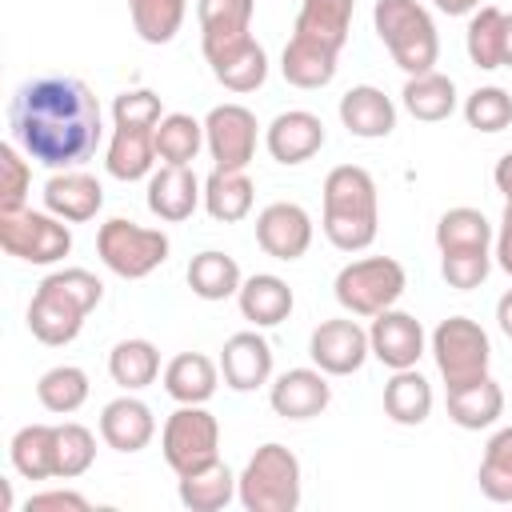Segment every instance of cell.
I'll use <instances>...</instances> for the list:
<instances>
[{
    "instance_id": "6da1fadb",
    "label": "cell",
    "mask_w": 512,
    "mask_h": 512,
    "mask_svg": "<svg viewBox=\"0 0 512 512\" xmlns=\"http://www.w3.org/2000/svg\"><path fill=\"white\" fill-rule=\"evenodd\" d=\"M8 128L28 160L64 172L96 156L104 136V112L84 80L36 76L16 88L8 108Z\"/></svg>"
},
{
    "instance_id": "7a4b0ae2",
    "label": "cell",
    "mask_w": 512,
    "mask_h": 512,
    "mask_svg": "<svg viewBox=\"0 0 512 512\" xmlns=\"http://www.w3.org/2000/svg\"><path fill=\"white\" fill-rule=\"evenodd\" d=\"M104 300V284L88 268H56L48 272L28 304V332L48 344H72L84 328V316Z\"/></svg>"
},
{
    "instance_id": "3957f363",
    "label": "cell",
    "mask_w": 512,
    "mask_h": 512,
    "mask_svg": "<svg viewBox=\"0 0 512 512\" xmlns=\"http://www.w3.org/2000/svg\"><path fill=\"white\" fill-rule=\"evenodd\" d=\"M320 228L332 248L364 252L380 232V196L376 180L360 164H340L324 176V216Z\"/></svg>"
},
{
    "instance_id": "277c9868",
    "label": "cell",
    "mask_w": 512,
    "mask_h": 512,
    "mask_svg": "<svg viewBox=\"0 0 512 512\" xmlns=\"http://www.w3.org/2000/svg\"><path fill=\"white\" fill-rule=\"evenodd\" d=\"M164 120V104L152 88H132L112 100V140L104 152V168L112 180H144L152 176L156 156V124Z\"/></svg>"
},
{
    "instance_id": "5b68a950",
    "label": "cell",
    "mask_w": 512,
    "mask_h": 512,
    "mask_svg": "<svg viewBox=\"0 0 512 512\" xmlns=\"http://www.w3.org/2000/svg\"><path fill=\"white\" fill-rule=\"evenodd\" d=\"M372 24H376L380 44L388 48V56L400 72H408V76L432 72L436 56H440V36H436V20L424 4H416V0H376Z\"/></svg>"
},
{
    "instance_id": "8992f818",
    "label": "cell",
    "mask_w": 512,
    "mask_h": 512,
    "mask_svg": "<svg viewBox=\"0 0 512 512\" xmlns=\"http://www.w3.org/2000/svg\"><path fill=\"white\" fill-rule=\"evenodd\" d=\"M236 500L248 512H296L300 508V460L292 448L260 444L236 476Z\"/></svg>"
},
{
    "instance_id": "52a82bcc",
    "label": "cell",
    "mask_w": 512,
    "mask_h": 512,
    "mask_svg": "<svg viewBox=\"0 0 512 512\" xmlns=\"http://www.w3.org/2000/svg\"><path fill=\"white\" fill-rule=\"evenodd\" d=\"M408 288V276H404V264L392 260V256H364V260H352L336 272V304L348 312V316H380L384 308H396V300L404 296Z\"/></svg>"
},
{
    "instance_id": "ba28073f",
    "label": "cell",
    "mask_w": 512,
    "mask_h": 512,
    "mask_svg": "<svg viewBox=\"0 0 512 512\" xmlns=\"http://www.w3.org/2000/svg\"><path fill=\"white\" fill-rule=\"evenodd\" d=\"M96 252L104 260V268L116 272L120 280H144L148 272H156L168 260L172 240L160 228H144L136 220L112 216L96 232Z\"/></svg>"
},
{
    "instance_id": "9c48e42d",
    "label": "cell",
    "mask_w": 512,
    "mask_h": 512,
    "mask_svg": "<svg viewBox=\"0 0 512 512\" xmlns=\"http://www.w3.org/2000/svg\"><path fill=\"white\" fill-rule=\"evenodd\" d=\"M160 448L176 476L200 472L220 460V424L204 404H180L160 428Z\"/></svg>"
},
{
    "instance_id": "30bf717a",
    "label": "cell",
    "mask_w": 512,
    "mask_h": 512,
    "mask_svg": "<svg viewBox=\"0 0 512 512\" xmlns=\"http://www.w3.org/2000/svg\"><path fill=\"white\" fill-rule=\"evenodd\" d=\"M0 248L24 264H60L72 252V228L48 208L0 212Z\"/></svg>"
},
{
    "instance_id": "8fae6325",
    "label": "cell",
    "mask_w": 512,
    "mask_h": 512,
    "mask_svg": "<svg viewBox=\"0 0 512 512\" xmlns=\"http://www.w3.org/2000/svg\"><path fill=\"white\" fill-rule=\"evenodd\" d=\"M432 356H436V368H440L444 384L456 388V384H468L476 376H488L492 344H488V332L476 320L448 316L432 328Z\"/></svg>"
},
{
    "instance_id": "7c38bea8",
    "label": "cell",
    "mask_w": 512,
    "mask_h": 512,
    "mask_svg": "<svg viewBox=\"0 0 512 512\" xmlns=\"http://www.w3.org/2000/svg\"><path fill=\"white\" fill-rule=\"evenodd\" d=\"M256 140H260V124L244 104H216L204 116V148L216 168L244 172L256 156Z\"/></svg>"
},
{
    "instance_id": "4fadbf2b",
    "label": "cell",
    "mask_w": 512,
    "mask_h": 512,
    "mask_svg": "<svg viewBox=\"0 0 512 512\" xmlns=\"http://www.w3.org/2000/svg\"><path fill=\"white\" fill-rule=\"evenodd\" d=\"M308 356L320 372L328 376H352L364 368V360L372 356L368 348V332L352 320V316H336V320H320L308 336Z\"/></svg>"
},
{
    "instance_id": "5bb4252c",
    "label": "cell",
    "mask_w": 512,
    "mask_h": 512,
    "mask_svg": "<svg viewBox=\"0 0 512 512\" xmlns=\"http://www.w3.org/2000/svg\"><path fill=\"white\" fill-rule=\"evenodd\" d=\"M368 348H372V356H376L384 368H392V372L416 368V360L424 356V324H420L412 312L384 308L380 316H372Z\"/></svg>"
},
{
    "instance_id": "9a60e30c",
    "label": "cell",
    "mask_w": 512,
    "mask_h": 512,
    "mask_svg": "<svg viewBox=\"0 0 512 512\" xmlns=\"http://www.w3.org/2000/svg\"><path fill=\"white\" fill-rule=\"evenodd\" d=\"M256 244L272 260H300L312 248V216L292 200H276L256 216Z\"/></svg>"
},
{
    "instance_id": "2e32d148",
    "label": "cell",
    "mask_w": 512,
    "mask_h": 512,
    "mask_svg": "<svg viewBox=\"0 0 512 512\" xmlns=\"http://www.w3.org/2000/svg\"><path fill=\"white\" fill-rule=\"evenodd\" d=\"M148 212L164 224H180L188 220L200 204H204V184L196 180L192 164H160L148 176Z\"/></svg>"
},
{
    "instance_id": "e0dca14e",
    "label": "cell",
    "mask_w": 512,
    "mask_h": 512,
    "mask_svg": "<svg viewBox=\"0 0 512 512\" xmlns=\"http://www.w3.org/2000/svg\"><path fill=\"white\" fill-rule=\"evenodd\" d=\"M328 400H332V384L328 372L320 368H288L268 388V404L284 420H312L328 408Z\"/></svg>"
},
{
    "instance_id": "ac0fdd59",
    "label": "cell",
    "mask_w": 512,
    "mask_h": 512,
    "mask_svg": "<svg viewBox=\"0 0 512 512\" xmlns=\"http://www.w3.org/2000/svg\"><path fill=\"white\" fill-rule=\"evenodd\" d=\"M264 148L276 164H304L324 148V120L316 112L288 108L264 128Z\"/></svg>"
},
{
    "instance_id": "d6986e66",
    "label": "cell",
    "mask_w": 512,
    "mask_h": 512,
    "mask_svg": "<svg viewBox=\"0 0 512 512\" xmlns=\"http://www.w3.org/2000/svg\"><path fill=\"white\" fill-rule=\"evenodd\" d=\"M220 376L232 392H252L260 384H268L272 380V344L256 328L228 336L220 348Z\"/></svg>"
},
{
    "instance_id": "ffe728a7",
    "label": "cell",
    "mask_w": 512,
    "mask_h": 512,
    "mask_svg": "<svg viewBox=\"0 0 512 512\" xmlns=\"http://www.w3.org/2000/svg\"><path fill=\"white\" fill-rule=\"evenodd\" d=\"M104 204V188L92 172H80V168H64V172H52L48 184H44V208L68 224H84L100 212Z\"/></svg>"
},
{
    "instance_id": "44dd1931",
    "label": "cell",
    "mask_w": 512,
    "mask_h": 512,
    "mask_svg": "<svg viewBox=\"0 0 512 512\" xmlns=\"http://www.w3.org/2000/svg\"><path fill=\"white\" fill-rule=\"evenodd\" d=\"M204 60H208L212 76L228 92H256L268 80V52L256 44V36L232 40L224 48H212V52H204Z\"/></svg>"
},
{
    "instance_id": "7402d4cb",
    "label": "cell",
    "mask_w": 512,
    "mask_h": 512,
    "mask_svg": "<svg viewBox=\"0 0 512 512\" xmlns=\"http://www.w3.org/2000/svg\"><path fill=\"white\" fill-rule=\"evenodd\" d=\"M100 436H104V444L116 448V452H140V448H148L152 436H156V416H152V408H148L144 400H136V396H116V400H108L104 412H100Z\"/></svg>"
},
{
    "instance_id": "603a6c76",
    "label": "cell",
    "mask_w": 512,
    "mask_h": 512,
    "mask_svg": "<svg viewBox=\"0 0 512 512\" xmlns=\"http://www.w3.org/2000/svg\"><path fill=\"white\" fill-rule=\"evenodd\" d=\"M352 12H356V0H300L292 36L340 56L352 32Z\"/></svg>"
},
{
    "instance_id": "cb8c5ba5",
    "label": "cell",
    "mask_w": 512,
    "mask_h": 512,
    "mask_svg": "<svg viewBox=\"0 0 512 512\" xmlns=\"http://www.w3.org/2000/svg\"><path fill=\"white\" fill-rule=\"evenodd\" d=\"M340 124L360 140H384L396 128V104L380 88L356 84L340 96Z\"/></svg>"
},
{
    "instance_id": "d4e9b609",
    "label": "cell",
    "mask_w": 512,
    "mask_h": 512,
    "mask_svg": "<svg viewBox=\"0 0 512 512\" xmlns=\"http://www.w3.org/2000/svg\"><path fill=\"white\" fill-rule=\"evenodd\" d=\"M236 304H240V316H244L248 324H256V328H276V324H284V320L292 316L296 296H292L288 280H280V276H272V272H256V276H248V280L240 284Z\"/></svg>"
},
{
    "instance_id": "484cf974",
    "label": "cell",
    "mask_w": 512,
    "mask_h": 512,
    "mask_svg": "<svg viewBox=\"0 0 512 512\" xmlns=\"http://www.w3.org/2000/svg\"><path fill=\"white\" fill-rule=\"evenodd\" d=\"M448 416L464 432L492 428L504 416V388L492 376H476L468 384H456V388H448Z\"/></svg>"
},
{
    "instance_id": "4316f807",
    "label": "cell",
    "mask_w": 512,
    "mask_h": 512,
    "mask_svg": "<svg viewBox=\"0 0 512 512\" xmlns=\"http://www.w3.org/2000/svg\"><path fill=\"white\" fill-rule=\"evenodd\" d=\"M220 384V364H212L204 352H180L164 364V392L176 404H208Z\"/></svg>"
},
{
    "instance_id": "83f0119b",
    "label": "cell",
    "mask_w": 512,
    "mask_h": 512,
    "mask_svg": "<svg viewBox=\"0 0 512 512\" xmlns=\"http://www.w3.org/2000/svg\"><path fill=\"white\" fill-rule=\"evenodd\" d=\"M252 12H256V0H200L196 4L200 48L212 52V48L252 36Z\"/></svg>"
},
{
    "instance_id": "f1b7e54d",
    "label": "cell",
    "mask_w": 512,
    "mask_h": 512,
    "mask_svg": "<svg viewBox=\"0 0 512 512\" xmlns=\"http://www.w3.org/2000/svg\"><path fill=\"white\" fill-rule=\"evenodd\" d=\"M256 188L248 180V172H232V168H212L204 180V212L220 224H236L252 212Z\"/></svg>"
},
{
    "instance_id": "f546056e",
    "label": "cell",
    "mask_w": 512,
    "mask_h": 512,
    "mask_svg": "<svg viewBox=\"0 0 512 512\" xmlns=\"http://www.w3.org/2000/svg\"><path fill=\"white\" fill-rule=\"evenodd\" d=\"M8 456L24 480H56V424H24L12 436Z\"/></svg>"
},
{
    "instance_id": "4dcf8cb0",
    "label": "cell",
    "mask_w": 512,
    "mask_h": 512,
    "mask_svg": "<svg viewBox=\"0 0 512 512\" xmlns=\"http://www.w3.org/2000/svg\"><path fill=\"white\" fill-rule=\"evenodd\" d=\"M400 100H404L408 116H416L424 124H436V120H448L456 112V84H452V76L432 68V72L408 76Z\"/></svg>"
},
{
    "instance_id": "1f68e13d",
    "label": "cell",
    "mask_w": 512,
    "mask_h": 512,
    "mask_svg": "<svg viewBox=\"0 0 512 512\" xmlns=\"http://www.w3.org/2000/svg\"><path fill=\"white\" fill-rule=\"evenodd\" d=\"M384 412L388 420L416 428L432 416V384L416 372V368H400L392 372V380L384 384Z\"/></svg>"
},
{
    "instance_id": "d6a6232c",
    "label": "cell",
    "mask_w": 512,
    "mask_h": 512,
    "mask_svg": "<svg viewBox=\"0 0 512 512\" xmlns=\"http://www.w3.org/2000/svg\"><path fill=\"white\" fill-rule=\"evenodd\" d=\"M176 496L192 512H220V508H228L236 500V476H232V468L224 460H216V464H208L200 472L180 476Z\"/></svg>"
},
{
    "instance_id": "836d02e7",
    "label": "cell",
    "mask_w": 512,
    "mask_h": 512,
    "mask_svg": "<svg viewBox=\"0 0 512 512\" xmlns=\"http://www.w3.org/2000/svg\"><path fill=\"white\" fill-rule=\"evenodd\" d=\"M336 52H328V48H316V44H308V40H300V36H292L288 44H284V56H280V72H284V80L292 84V88H304V92H312V88H324V84H332V76H336Z\"/></svg>"
},
{
    "instance_id": "e575fe53",
    "label": "cell",
    "mask_w": 512,
    "mask_h": 512,
    "mask_svg": "<svg viewBox=\"0 0 512 512\" xmlns=\"http://www.w3.org/2000/svg\"><path fill=\"white\" fill-rule=\"evenodd\" d=\"M240 284H244L240 264H236L228 252L208 248V252H196V256L188 260V288H192V296H200V300H228V296L240 292Z\"/></svg>"
},
{
    "instance_id": "d590c367",
    "label": "cell",
    "mask_w": 512,
    "mask_h": 512,
    "mask_svg": "<svg viewBox=\"0 0 512 512\" xmlns=\"http://www.w3.org/2000/svg\"><path fill=\"white\" fill-rule=\"evenodd\" d=\"M108 376L124 388V392H140L148 388L156 376H160V352L152 340H120L112 352H108Z\"/></svg>"
},
{
    "instance_id": "8d00e7d4",
    "label": "cell",
    "mask_w": 512,
    "mask_h": 512,
    "mask_svg": "<svg viewBox=\"0 0 512 512\" xmlns=\"http://www.w3.org/2000/svg\"><path fill=\"white\" fill-rule=\"evenodd\" d=\"M496 232L488 224V216L480 208H448L440 220H436V248L440 252H472V248H492Z\"/></svg>"
},
{
    "instance_id": "74e56055",
    "label": "cell",
    "mask_w": 512,
    "mask_h": 512,
    "mask_svg": "<svg viewBox=\"0 0 512 512\" xmlns=\"http://www.w3.org/2000/svg\"><path fill=\"white\" fill-rule=\"evenodd\" d=\"M504 20H508V12L492 8V4L476 8L472 20H468L464 48H468V60L476 68H484V72L504 68Z\"/></svg>"
},
{
    "instance_id": "f35d334b",
    "label": "cell",
    "mask_w": 512,
    "mask_h": 512,
    "mask_svg": "<svg viewBox=\"0 0 512 512\" xmlns=\"http://www.w3.org/2000/svg\"><path fill=\"white\" fill-rule=\"evenodd\" d=\"M200 148H204V120L188 112H164V120L156 124V156L164 164H192Z\"/></svg>"
},
{
    "instance_id": "ab89813d",
    "label": "cell",
    "mask_w": 512,
    "mask_h": 512,
    "mask_svg": "<svg viewBox=\"0 0 512 512\" xmlns=\"http://www.w3.org/2000/svg\"><path fill=\"white\" fill-rule=\"evenodd\" d=\"M36 400L56 412V416H72L84 400H88V372L76 364H56L36 380Z\"/></svg>"
},
{
    "instance_id": "60d3db41",
    "label": "cell",
    "mask_w": 512,
    "mask_h": 512,
    "mask_svg": "<svg viewBox=\"0 0 512 512\" xmlns=\"http://www.w3.org/2000/svg\"><path fill=\"white\" fill-rule=\"evenodd\" d=\"M128 12L144 44H168L188 16V0H128Z\"/></svg>"
},
{
    "instance_id": "b9f144b4",
    "label": "cell",
    "mask_w": 512,
    "mask_h": 512,
    "mask_svg": "<svg viewBox=\"0 0 512 512\" xmlns=\"http://www.w3.org/2000/svg\"><path fill=\"white\" fill-rule=\"evenodd\" d=\"M480 492L492 504H512V424L500 428L488 444H484V460H480Z\"/></svg>"
},
{
    "instance_id": "7bdbcfd3",
    "label": "cell",
    "mask_w": 512,
    "mask_h": 512,
    "mask_svg": "<svg viewBox=\"0 0 512 512\" xmlns=\"http://www.w3.org/2000/svg\"><path fill=\"white\" fill-rule=\"evenodd\" d=\"M96 460V436L92 428L76 424V420H64L56 424V480H76L92 468Z\"/></svg>"
},
{
    "instance_id": "ee69618b",
    "label": "cell",
    "mask_w": 512,
    "mask_h": 512,
    "mask_svg": "<svg viewBox=\"0 0 512 512\" xmlns=\"http://www.w3.org/2000/svg\"><path fill=\"white\" fill-rule=\"evenodd\" d=\"M464 120L468 128L476 132H504L512 124V96L496 84L488 88H476L468 100H464Z\"/></svg>"
},
{
    "instance_id": "f6af8a7d",
    "label": "cell",
    "mask_w": 512,
    "mask_h": 512,
    "mask_svg": "<svg viewBox=\"0 0 512 512\" xmlns=\"http://www.w3.org/2000/svg\"><path fill=\"white\" fill-rule=\"evenodd\" d=\"M32 164L20 156V144H0V212L28 208Z\"/></svg>"
},
{
    "instance_id": "bcb514c9",
    "label": "cell",
    "mask_w": 512,
    "mask_h": 512,
    "mask_svg": "<svg viewBox=\"0 0 512 512\" xmlns=\"http://www.w3.org/2000/svg\"><path fill=\"white\" fill-rule=\"evenodd\" d=\"M492 268V248H472V252H440V272L448 280V288L468 292L480 288L488 280Z\"/></svg>"
},
{
    "instance_id": "7dc6e473",
    "label": "cell",
    "mask_w": 512,
    "mask_h": 512,
    "mask_svg": "<svg viewBox=\"0 0 512 512\" xmlns=\"http://www.w3.org/2000/svg\"><path fill=\"white\" fill-rule=\"evenodd\" d=\"M28 512L32 508H76V512H84L88 508V500L80 496V492H68V488H52V492H36V496H28V504H24Z\"/></svg>"
},
{
    "instance_id": "c3c4849f",
    "label": "cell",
    "mask_w": 512,
    "mask_h": 512,
    "mask_svg": "<svg viewBox=\"0 0 512 512\" xmlns=\"http://www.w3.org/2000/svg\"><path fill=\"white\" fill-rule=\"evenodd\" d=\"M496 264L512 276V200H504V212H500V228H496Z\"/></svg>"
},
{
    "instance_id": "681fc988",
    "label": "cell",
    "mask_w": 512,
    "mask_h": 512,
    "mask_svg": "<svg viewBox=\"0 0 512 512\" xmlns=\"http://www.w3.org/2000/svg\"><path fill=\"white\" fill-rule=\"evenodd\" d=\"M492 180H496V188L504 192V200H512V152H504V156L496 160V172H492Z\"/></svg>"
},
{
    "instance_id": "f907efd6",
    "label": "cell",
    "mask_w": 512,
    "mask_h": 512,
    "mask_svg": "<svg viewBox=\"0 0 512 512\" xmlns=\"http://www.w3.org/2000/svg\"><path fill=\"white\" fill-rule=\"evenodd\" d=\"M444 16H472L480 8V0H432Z\"/></svg>"
},
{
    "instance_id": "816d5d0a",
    "label": "cell",
    "mask_w": 512,
    "mask_h": 512,
    "mask_svg": "<svg viewBox=\"0 0 512 512\" xmlns=\"http://www.w3.org/2000/svg\"><path fill=\"white\" fill-rule=\"evenodd\" d=\"M496 324H500V332L512 340V288L496 300Z\"/></svg>"
},
{
    "instance_id": "f5cc1de1",
    "label": "cell",
    "mask_w": 512,
    "mask_h": 512,
    "mask_svg": "<svg viewBox=\"0 0 512 512\" xmlns=\"http://www.w3.org/2000/svg\"><path fill=\"white\" fill-rule=\"evenodd\" d=\"M504 68H512V12L504 20Z\"/></svg>"
}]
</instances>
